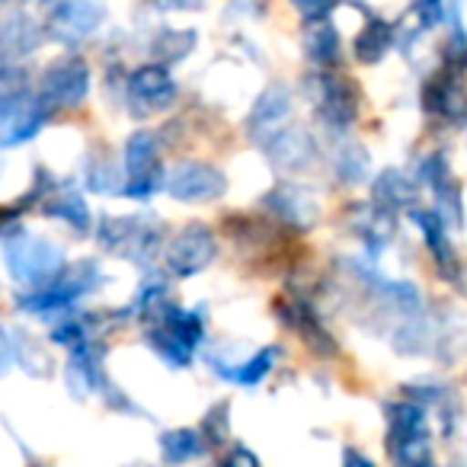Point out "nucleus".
Here are the masks:
<instances>
[{"mask_svg": "<svg viewBox=\"0 0 467 467\" xmlns=\"http://www.w3.org/2000/svg\"><path fill=\"white\" fill-rule=\"evenodd\" d=\"M413 218H416V224L422 227V234H426V247L432 250V256H435V263H439L441 275H448V279L458 282L461 263H458V256H454L451 241H448L445 218H441V212H420V208H416Z\"/></svg>", "mask_w": 467, "mask_h": 467, "instance_id": "nucleus-1", "label": "nucleus"}, {"mask_svg": "<svg viewBox=\"0 0 467 467\" xmlns=\"http://www.w3.org/2000/svg\"><path fill=\"white\" fill-rule=\"evenodd\" d=\"M416 14H420L422 26H435L445 20V0H416Z\"/></svg>", "mask_w": 467, "mask_h": 467, "instance_id": "nucleus-2", "label": "nucleus"}]
</instances>
